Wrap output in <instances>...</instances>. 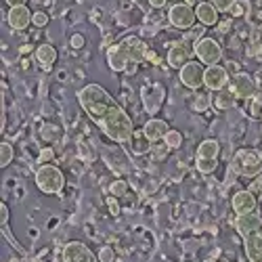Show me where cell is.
<instances>
[{"label": "cell", "instance_id": "1", "mask_svg": "<svg viewBox=\"0 0 262 262\" xmlns=\"http://www.w3.org/2000/svg\"><path fill=\"white\" fill-rule=\"evenodd\" d=\"M80 107L101 130L118 145H130L135 135V124L124 112V107L109 95L101 84H86L78 91Z\"/></svg>", "mask_w": 262, "mask_h": 262}, {"label": "cell", "instance_id": "2", "mask_svg": "<svg viewBox=\"0 0 262 262\" xmlns=\"http://www.w3.org/2000/svg\"><path fill=\"white\" fill-rule=\"evenodd\" d=\"M231 168L235 174L244 179H256L262 174V151L246 147V149H239L237 154L233 156Z\"/></svg>", "mask_w": 262, "mask_h": 262}, {"label": "cell", "instance_id": "3", "mask_svg": "<svg viewBox=\"0 0 262 262\" xmlns=\"http://www.w3.org/2000/svg\"><path fill=\"white\" fill-rule=\"evenodd\" d=\"M36 187L45 193V195H57L63 191L65 187V174L61 172V168H57L55 164H40L36 174H34Z\"/></svg>", "mask_w": 262, "mask_h": 262}, {"label": "cell", "instance_id": "4", "mask_svg": "<svg viewBox=\"0 0 262 262\" xmlns=\"http://www.w3.org/2000/svg\"><path fill=\"white\" fill-rule=\"evenodd\" d=\"M218 154H221V143L216 139H206L198 147L195 156V166L202 174H212L218 168Z\"/></svg>", "mask_w": 262, "mask_h": 262}, {"label": "cell", "instance_id": "5", "mask_svg": "<svg viewBox=\"0 0 262 262\" xmlns=\"http://www.w3.org/2000/svg\"><path fill=\"white\" fill-rule=\"evenodd\" d=\"M195 57L204 65H218L223 59V47L212 36H202L195 40Z\"/></svg>", "mask_w": 262, "mask_h": 262}, {"label": "cell", "instance_id": "6", "mask_svg": "<svg viewBox=\"0 0 262 262\" xmlns=\"http://www.w3.org/2000/svg\"><path fill=\"white\" fill-rule=\"evenodd\" d=\"M168 21H170V26L177 30H191L198 24V15H195V9L191 5L179 3L168 9Z\"/></svg>", "mask_w": 262, "mask_h": 262}, {"label": "cell", "instance_id": "7", "mask_svg": "<svg viewBox=\"0 0 262 262\" xmlns=\"http://www.w3.org/2000/svg\"><path fill=\"white\" fill-rule=\"evenodd\" d=\"M120 47H122V51L126 53V57H128V61H130V74H133L137 65H141V63L147 59L149 49H147V45H145V40L139 38V36H126V38L120 42Z\"/></svg>", "mask_w": 262, "mask_h": 262}, {"label": "cell", "instance_id": "8", "mask_svg": "<svg viewBox=\"0 0 262 262\" xmlns=\"http://www.w3.org/2000/svg\"><path fill=\"white\" fill-rule=\"evenodd\" d=\"M195 55V45H191L189 40H177L172 42V47L168 49V55H166V61L172 70H181L191 61V57Z\"/></svg>", "mask_w": 262, "mask_h": 262}, {"label": "cell", "instance_id": "9", "mask_svg": "<svg viewBox=\"0 0 262 262\" xmlns=\"http://www.w3.org/2000/svg\"><path fill=\"white\" fill-rule=\"evenodd\" d=\"M204 76H206V68L202 61H189L185 68L179 70V78L189 91H200L204 86Z\"/></svg>", "mask_w": 262, "mask_h": 262}, {"label": "cell", "instance_id": "10", "mask_svg": "<svg viewBox=\"0 0 262 262\" xmlns=\"http://www.w3.org/2000/svg\"><path fill=\"white\" fill-rule=\"evenodd\" d=\"M164 86L162 84H147L141 89V99H143V107L149 116H156L160 109H162V103H164Z\"/></svg>", "mask_w": 262, "mask_h": 262}, {"label": "cell", "instance_id": "11", "mask_svg": "<svg viewBox=\"0 0 262 262\" xmlns=\"http://www.w3.org/2000/svg\"><path fill=\"white\" fill-rule=\"evenodd\" d=\"M231 84V76L227 72V68H223L221 63L218 65H208L206 68V76H204V86L208 91L216 93V91H223Z\"/></svg>", "mask_w": 262, "mask_h": 262}, {"label": "cell", "instance_id": "12", "mask_svg": "<svg viewBox=\"0 0 262 262\" xmlns=\"http://www.w3.org/2000/svg\"><path fill=\"white\" fill-rule=\"evenodd\" d=\"M63 262H101L84 242H70L63 248Z\"/></svg>", "mask_w": 262, "mask_h": 262}, {"label": "cell", "instance_id": "13", "mask_svg": "<svg viewBox=\"0 0 262 262\" xmlns=\"http://www.w3.org/2000/svg\"><path fill=\"white\" fill-rule=\"evenodd\" d=\"M231 208L237 216H244V214H250V212H256L258 208V200L256 195L250 191V189H244V191H237L231 200Z\"/></svg>", "mask_w": 262, "mask_h": 262}, {"label": "cell", "instance_id": "14", "mask_svg": "<svg viewBox=\"0 0 262 262\" xmlns=\"http://www.w3.org/2000/svg\"><path fill=\"white\" fill-rule=\"evenodd\" d=\"M32 11L28 9V5H21V7H11L7 21H9V28L15 32H24L28 30V26H32Z\"/></svg>", "mask_w": 262, "mask_h": 262}, {"label": "cell", "instance_id": "15", "mask_svg": "<svg viewBox=\"0 0 262 262\" xmlns=\"http://www.w3.org/2000/svg\"><path fill=\"white\" fill-rule=\"evenodd\" d=\"M231 89L235 91L237 99H254L258 93V86L254 84V80L248 74H237L231 82Z\"/></svg>", "mask_w": 262, "mask_h": 262}, {"label": "cell", "instance_id": "16", "mask_svg": "<svg viewBox=\"0 0 262 262\" xmlns=\"http://www.w3.org/2000/svg\"><path fill=\"white\" fill-rule=\"evenodd\" d=\"M105 59H107V65L114 72H128L130 74V70H128L130 68V61H128L126 53L122 51L120 42H118V45H112V47L105 51Z\"/></svg>", "mask_w": 262, "mask_h": 262}, {"label": "cell", "instance_id": "17", "mask_svg": "<svg viewBox=\"0 0 262 262\" xmlns=\"http://www.w3.org/2000/svg\"><path fill=\"white\" fill-rule=\"evenodd\" d=\"M195 15H198V24L206 28H214L218 24V9L210 0H202V3L195 5Z\"/></svg>", "mask_w": 262, "mask_h": 262}, {"label": "cell", "instance_id": "18", "mask_svg": "<svg viewBox=\"0 0 262 262\" xmlns=\"http://www.w3.org/2000/svg\"><path fill=\"white\" fill-rule=\"evenodd\" d=\"M244 250L250 262H262V233L254 231L244 237Z\"/></svg>", "mask_w": 262, "mask_h": 262}, {"label": "cell", "instance_id": "19", "mask_svg": "<svg viewBox=\"0 0 262 262\" xmlns=\"http://www.w3.org/2000/svg\"><path fill=\"white\" fill-rule=\"evenodd\" d=\"M168 130H170V126H168V122L162 120V118H151V120L143 126V133L147 135V139H149L151 143L164 141V137H166Z\"/></svg>", "mask_w": 262, "mask_h": 262}, {"label": "cell", "instance_id": "20", "mask_svg": "<svg viewBox=\"0 0 262 262\" xmlns=\"http://www.w3.org/2000/svg\"><path fill=\"white\" fill-rule=\"evenodd\" d=\"M262 227V221L258 212H250V214H244V216H237L235 218V229L239 231V235H248V233H254V231H260Z\"/></svg>", "mask_w": 262, "mask_h": 262}, {"label": "cell", "instance_id": "21", "mask_svg": "<svg viewBox=\"0 0 262 262\" xmlns=\"http://www.w3.org/2000/svg\"><path fill=\"white\" fill-rule=\"evenodd\" d=\"M34 57H36V61L42 65V70H53V65H55V61H57V49L53 47V45H40L38 49H36V53H34Z\"/></svg>", "mask_w": 262, "mask_h": 262}, {"label": "cell", "instance_id": "22", "mask_svg": "<svg viewBox=\"0 0 262 262\" xmlns=\"http://www.w3.org/2000/svg\"><path fill=\"white\" fill-rule=\"evenodd\" d=\"M239 99H237V95H235V91L231 89V84L227 86V89H223V91H216L214 95H212V103H214V107L216 109H231L235 103H237Z\"/></svg>", "mask_w": 262, "mask_h": 262}, {"label": "cell", "instance_id": "23", "mask_svg": "<svg viewBox=\"0 0 262 262\" xmlns=\"http://www.w3.org/2000/svg\"><path fill=\"white\" fill-rule=\"evenodd\" d=\"M130 145H133V154H137V156H145V154H149V151L154 149V143L147 139V135L143 133V130H141V133H137V130H135Z\"/></svg>", "mask_w": 262, "mask_h": 262}, {"label": "cell", "instance_id": "24", "mask_svg": "<svg viewBox=\"0 0 262 262\" xmlns=\"http://www.w3.org/2000/svg\"><path fill=\"white\" fill-rule=\"evenodd\" d=\"M164 143L168 145V149H172V151H177V149H181V145H183V135L179 133V130H168L166 133V137H164Z\"/></svg>", "mask_w": 262, "mask_h": 262}, {"label": "cell", "instance_id": "25", "mask_svg": "<svg viewBox=\"0 0 262 262\" xmlns=\"http://www.w3.org/2000/svg\"><path fill=\"white\" fill-rule=\"evenodd\" d=\"M13 156H15V151H13V145L3 141L0 143V166L7 168L11 162H13Z\"/></svg>", "mask_w": 262, "mask_h": 262}, {"label": "cell", "instance_id": "26", "mask_svg": "<svg viewBox=\"0 0 262 262\" xmlns=\"http://www.w3.org/2000/svg\"><path fill=\"white\" fill-rule=\"evenodd\" d=\"M210 101H212V97L198 93V95L193 97V101H191V109H193V112H198V114H204L206 109H208V105H210Z\"/></svg>", "mask_w": 262, "mask_h": 262}, {"label": "cell", "instance_id": "27", "mask_svg": "<svg viewBox=\"0 0 262 262\" xmlns=\"http://www.w3.org/2000/svg\"><path fill=\"white\" fill-rule=\"evenodd\" d=\"M248 13H250V3L248 0H235L231 11H229L231 17H246Z\"/></svg>", "mask_w": 262, "mask_h": 262}, {"label": "cell", "instance_id": "28", "mask_svg": "<svg viewBox=\"0 0 262 262\" xmlns=\"http://www.w3.org/2000/svg\"><path fill=\"white\" fill-rule=\"evenodd\" d=\"M49 21H51V17H49L45 11H36V13L32 15V26H34V28H47Z\"/></svg>", "mask_w": 262, "mask_h": 262}, {"label": "cell", "instance_id": "29", "mask_svg": "<svg viewBox=\"0 0 262 262\" xmlns=\"http://www.w3.org/2000/svg\"><path fill=\"white\" fill-rule=\"evenodd\" d=\"M128 191V183L126 181H114L112 185H109V193L116 195V198H122V195H126Z\"/></svg>", "mask_w": 262, "mask_h": 262}, {"label": "cell", "instance_id": "30", "mask_svg": "<svg viewBox=\"0 0 262 262\" xmlns=\"http://www.w3.org/2000/svg\"><path fill=\"white\" fill-rule=\"evenodd\" d=\"M97 256H99L101 262H116V252H114L112 246H103V248L99 250Z\"/></svg>", "mask_w": 262, "mask_h": 262}, {"label": "cell", "instance_id": "31", "mask_svg": "<svg viewBox=\"0 0 262 262\" xmlns=\"http://www.w3.org/2000/svg\"><path fill=\"white\" fill-rule=\"evenodd\" d=\"M107 208H109V214H112L114 218H118V216H120L122 208H120V202H118L116 195H112V198H107Z\"/></svg>", "mask_w": 262, "mask_h": 262}, {"label": "cell", "instance_id": "32", "mask_svg": "<svg viewBox=\"0 0 262 262\" xmlns=\"http://www.w3.org/2000/svg\"><path fill=\"white\" fill-rule=\"evenodd\" d=\"M210 3H212V5L218 9V13H229L235 0H210Z\"/></svg>", "mask_w": 262, "mask_h": 262}, {"label": "cell", "instance_id": "33", "mask_svg": "<svg viewBox=\"0 0 262 262\" xmlns=\"http://www.w3.org/2000/svg\"><path fill=\"white\" fill-rule=\"evenodd\" d=\"M53 158H55V151H53L51 147H45V149H42L40 154H38V164H49Z\"/></svg>", "mask_w": 262, "mask_h": 262}, {"label": "cell", "instance_id": "34", "mask_svg": "<svg viewBox=\"0 0 262 262\" xmlns=\"http://www.w3.org/2000/svg\"><path fill=\"white\" fill-rule=\"evenodd\" d=\"M70 45H72V49H74V51H82V49H84V45H86V40H84V36H82V34H72Z\"/></svg>", "mask_w": 262, "mask_h": 262}, {"label": "cell", "instance_id": "35", "mask_svg": "<svg viewBox=\"0 0 262 262\" xmlns=\"http://www.w3.org/2000/svg\"><path fill=\"white\" fill-rule=\"evenodd\" d=\"M250 191H252V193H256V191H262V174H260V177H256V179L252 181V185H250Z\"/></svg>", "mask_w": 262, "mask_h": 262}, {"label": "cell", "instance_id": "36", "mask_svg": "<svg viewBox=\"0 0 262 262\" xmlns=\"http://www.w3.org/2000/svg\"><path fill=\"white\" fill-rule=\"evenodd\" d=\"M0 216H3V227L9 223V208H7V204L3 202L0 204Z\"/></svg>", "mask_w": 262, "mask_h": 262}, {"label": "cell", "instance_id": "37", "mask_svg": "<svg viewBox=\"0 0 262 262\" xmlns=\"http://www.w3.org/2000/svg\"><path fill=\"white\" fill-rule=\"evenodd\" d=\"M216 26H218V32H221V34H227V32L231 30V17H229V19H225L223 24H216Z\"/></svg>", "mask_w": 262, "mask_h": 262}, {"label": "cell", "instance_id": "38", "mask_svg": "<svg viewBox=\"0 0 262 262\" xmlns=\"http://www.w3.org/2000/svg\"><path fill=\"white\" fill-rule=\"evenodd\" d=\"M166 3H168V0H149V5L154 7V9H164Z\"/></svg>", "mask_w": 262, "mask_h": 262}, {"label": "cell", "instance_id": "39", "mask_svg": "<svg viewBox=\"0 0 262 262\" xmlns=\"http://www.w3.org/2000/svg\"><path fill=\"white\" fill-rule=\"evenodd\" d=\"M5 3H7L9 7H21V5H26L28 0H5Z\"/></svg>", "mask_w": 262, "mask_h": 262}, {"label": "cell", "instance_id": "40", "mask_svg": "<svg viewBox=\"0 0 262 262\" xmlns=\"http://www.w3.org/2000/svg\"><path fill=\"white\" fill-rule=\"evenodd\" d=\"M147 59H149V61H151V63H156V65H158V63H162V59H160V57H158V53H156V55H154V53H151V51H149V53H147Z\"/></svg>", "mask_w": 262, "mask_h": 262}, {"label": "cell", "instance_id": "41", "mask_svg": "<svg viewBox=\"0 0 262 262\" xmlns=\"http://www.w3.org/2000/svg\"><path fill=\"white\" fill-rule=\"evenodd\" d=\"M30 51H32V47H30V45H26V47H24V49H21V55H28V53H30Z\"/></svg>", "mask_w": 262, "mask_h": 262}, {"label": "cell", "instance_id": "42", "mask_svg": "<svg viewBox=\"0 0 262 262\" xmlns=\"http://www.w3.org/2000/svg\"><path fill=\"white\" fill-rule=\"evenodd\" d=\"M185 3H187V5H191V7H193V5H198V0H185Z\"/></svg>", "mask_w": 262, "mask_h": 262}, {"label": "cell", "instance_id": "43", "mask_svg": "<svg viewBox=\"0 0 262 262\" xmlns=\"http://www.w3.org/2000/svg\"><path fill=\"white\" fill-rule=\"evenodd\" d=\"M204 262H218L216 258H208V260H204Z\"/></svg>", "mask_w": 262, "mask_h": 262}, {"label": "cell", "instance_id": "44", "mask_svg": "<svg viewBox=\"0 0 262 262\" xmlns=\"http://www.w3.org/2000/svg\"><path fill=\"white\" fill-rule=\"evenodd\" d=\"M260 120H262V118H260Z\"/></svg>", "mask_w": 262, "mask_h": 262}]
</instances>
